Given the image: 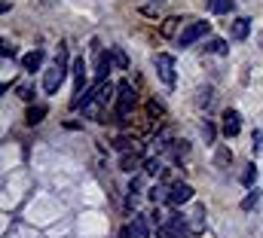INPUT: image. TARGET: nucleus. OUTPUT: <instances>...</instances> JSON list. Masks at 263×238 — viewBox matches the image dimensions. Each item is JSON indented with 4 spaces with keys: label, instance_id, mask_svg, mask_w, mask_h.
I'll use <instances>...</instances> for the list:
<instances>
[{
    "label": "nucleus",
    "instance_id": "nucleus-21",
    "mask_svg": "<svg viewBox=\"0 0 263 238\" xmlns=\"http://www.w3.org/2000/svg\"><path fill=\"white\" fill-rule=\"evenodd\" d=\"M110 58H114V64H117L120 70H129V58H126V52H123L120 46H110Z\"/></svg>",
    "mask_w": 263,
    "mask_h": 238
},
{
    "label": "nucleus",
    "instance_id": "nucleus-2",
    "mask_svg": "<svg viewBox=\"0 0 263 238\" xmlns=\"http://www.w3.org/2000/svg\"><path fill=\"white\" fill-rule=\"evenodd\" d=\"M65 76H67V49H65V43H62L59 46V55H55V64L49 70H43V92L46 95H55L59 86L65 83Z\"/></svg>",
    "mask_w": 263,
    "mask_h": 238
},
{
    "label": "nucleus",
    "instance_id": "nucleus-19",
    "mask_svg": "<svg viewBox=\"0 0 263 238\" xmlns=\"http://www.w3.org/2000/svg\"><path fill=\"white\" fill-rule=\"evenodd\" d=\"M150 202H153V205H162V202H168V186H162V183L150 186Z\"/></svg>",
    "mask_w": 263,
    "mask_h": 238
},
{
    "label": "nucleus",
    "instance_id": "nucleus-15",
    "mask_svg": "<svg viewBox=\"0 0 263 238\" xmlns=\"http://www.w3.org/2000/svg\"><path fill=\"white\" fill-rule=\"evenodd\" d=\"M73 80H77V89L73 92H83L86 89V61L73 58Z\"/></svg>",
    "mask_w": 263,
    "mask_h": 238
},
{
    "label": "nucleus",
    "instance_id": "nucleus-5",
    "mask_svg": "<svg viewBox=\"0 0 263 238\" xmlns=\"http://www.w3.org/2000/svg\"><path fill=\"white\" fill-rule=\"evenodd\" d=\"M208 28H211L208 22H190V25H187V28L181 31V37H178V46H181V49L193 46L196 40H202V37L208 34Z\"/></svg>",
    "mask_w": 263,
    "mask_h": 238
},
{
    "label": "nucleus",
    "instance_id": "nucleus-18",
    "mask_svg": "<svg viewBox=\"0 0 263 238\" xmlns=\"http://www.w3.org/2000/svg\"><path fill=\"white\" fill-rule=\"evenodd\" d=\"M233 0H208V12L211 15H223V12H233Z\"/></svg>",
    "mask_w": 263,
    "mask_h": 238
},
{
    "label": "nucleus",
    "instance_id": "nucleus-12",
    "mask_svg": "<svg viewBox=\"0 0 263 238\" xmlns=\"http://www.w3.org/2000/svg\"><path fill=\"white\" fill-rule=\"evenodd\" d=\"M110 64H114V58H110V49H107V52H101V55H98V70H95V83H104V80H107V73H110Z\"/></svg>",
    "mask_w": 263,
    "mask_h": 238
},
{
    "label": "nucleus",
    "instance_id": "nucleus-14",
    "mask_svg": "<svg viewBox=\"0 0 263 238\" xmlns=\"http://www.w3.org/2000/svg\"><path fill=\"white\" fill-rule=\"evenodd\" d=\"M214 165H217L220 171H227V168L233 165V150H230V147H217V153H214Z\"/></svg>",
    "mask_w": 263,
    "mask_h": 238
},
{
    "label": "nucleus",
    "instance_id": "nucleus-28",
    "mask_svg": "<svg viewBox=\"0 0 263 238\" xmlns=\"http://www.w3.org/2000/svg\"><path fill=\"white\" fill-rule=\"evenodd\" d=\"M144 168H147V174H159V162H156V159H150Z\"/></svg>",
    "mask_w": 263,
    "mask_h": 238
},
{
    "label": "nucleus",
    "instance_id": "nucleus-11",
    "mask_svg": "<svg viewBox=\"0 0 263 238\" xmlns=\"http://www.w3.org/2000/svg\"><path fill=\"white\" fill-rule=\"evenodd\" d=\"M187 226H190V232H193V235L205 229V208H202V205H196V208H193V214L187 217Z\"/></svg>",
    "mask_w": 263,
    "mask_h": 238
},
{
    "label": "nucleus",
    "instance_id": "nucleus-4",
    "mask_svg": "<svg viewBox=\"0 0 263 238\" xmlns=\"http://www.w3.org/2000/svg\"><path fill=\"white\" fill-rule=\"evenodd\" d=\"M153 67H156V73H159V80L172 89L175 86V55H168V52H156L153 55Z\"/></svg>",
    "mask_w": 263,
    "mask_h": 238
},
{
    "label": "nucleus",
    "instance_id": "nucleus-29",
    "mask_svg": "<svg viewBox=\"0 0 263 238\" xmlns=\"http://www.w3.org/2000/svg\"><path fill=\"white\" fill-rule=\"evenodd\" d=\"M260 46H263V34H260Z\"/></svg>",
    "mask_w": 263,
    "mask_h": 238
},
{
    "label": "nucleus",
    "instance_id": "nucleus-22",
    "mask_svg": "<svg viewBox=\"0 0 263 238\" xmlns=\"http://www.w3.org/2000/svg\"><path fill=\"white\" fill-rule=\"evenodd\" d=\"M257 202H260V189L254 186L245 199H242V211H251V208H257Z\"/></svg>",
    "mask_w": 263,
    "mask_h": 238
},
{
    "label": "nucleus",
    "instance_id": "nucleus-25",
    "mask_svg": "<svg viewBox=\"0 0 263 238\" xmlns=\"http://www.w3.org/2000/svg\"><path fill=\"white\" fill-rule=\"evenodd\" d=\"M251 153H254V156L263 153V131H254V134H251Z\"/></svg>",
    "mask_w": 263,
    "mask_h": 238
},
{
    "label": "nucleus",
    "instance_id": "nucleus-24",
    "mask_svg": "<svg viewBox=\"0 0 263 238\" xmlns=\"http://www.w3.org/2000/svg\"><path fill=\"white\" fill-rule=\"evenodd\" d=\"M214 134H217V131H214V122L205 119V122H202V137H205V144H214Z\"/></svg>",
    "mask_w": 263,
    "mask_h": 238
},
{
    "label": "nucleus",
    "instance_id": "nucleus-7",
    "mask_svg": "<svg viewBox=\"0 0 263 238\" xmlns=\"http://www.w3.org/2000/svg\"><path fill=\"white\" fill-rule=\"evenodd\" d=\"M123 238H150V223H147L141 214H135L132 223L123 229Z\"/></svg>",
    "mask_w": 263,
    "mask_h": 238
},
{
    "label": "nucleus",
    "instance_id": "nucleus-23",
    "mask_svg": "<svg viewBox=\"0 0 263 238\" xmlns=\"http://www.w3.org/2000/svg\"><path fill=\"white\" fill-rule=\"evenodd\" d=\"M242 183H245L248 189H251V186L257 183V165H254V162H251V165H248V168L242 171Z\"/></svg>",
    "mask_w": 263,
    "mask_h": 238
},
{
    "label": "nucleus",
    "instance_id": "nucleus-27",
    "mask_svg": "<svg viewBox=\"0 0 263 238\" xmlns=\"http://www.w3.org/2000/svg\"><path fill=\"white\" fill-rule=\"evenodd\" d=\"M0 52H3V58H15V46H12V43H3Z\"/></svg>",
    "mask_w": 263,
    "mask_h": 238
},
{
    "label": "nucleus",
    "instance_id": "nucleus-16",
    "mask_svg": "<svg viewBox=\"0 0 263 238\" xmlns=\"http://www.w3.org/2000/svg\"><path fill=\"white\" fill-rule=\"evenodd\" d=\"M205 52H211V55H230V46H227L220 37H211V40L205 43Z\"/></svg>",
    "mask_w": 263,
    "mask_h": 238
},
{
    "label": "nucleus",
    "instance_id": "nucleus-8",
    "mask_svg": "<svg viewBox=\"0 0 263 238\" xmlns=\"http://www.w3.org/2000/svg\"><path fill=\"white\" fill-rule=\"evenodd\" d=\"M242 131V113L239 110H227L223 113V134L227 137H236Z\"/></svg>",
    "mask_w": 263,
    "mask_h": 238
},
{
    "label": "nucleus",
    "instance_id": "nucleus-17",
    "mask_svg": "<svg viewBox=\"0 0 263 238\" xmlns=\"http://www.w3.org/2000/svg\"><path fill=\"white\" fill-rule=\"evenodd\" d=\"M43 116H46V104H31L28 107V125H40L43 122Z\"/></svg>",
    "mask_w": 263,
    "mask_h": 238
},
{
    "label": "nucleus",
    "instance_id": "nucleus-1",
    "mask_svg": "<svg viewBox=\"0 0 263 238\" xmlns=\"http://www.w3.org/2000/svg\"><path fill=\"white\" fill-rule=\"evenodd\" d=\"M114 92H117V86H110L107 80H104V83H95V92H92V98L83 104V116L104 122V119H101V110L107 107V101H110V95H114Z\"/></svg>",
    "mask_w": 263,
    "mask_h": 238
},
{
    "label": "nucleus",
    "instance_id": "nucleus-3",
    "mask_svg": "<svg viewBox=\"0 0 263 238\" xmlns=\"http://www.w3.org/2000/svg\"><path fill=\"white\" fill-rule=\"evenodd\" d=\"M135 101H138V92H135V86H132L129 80H123L120 86H117V122H123V119L132 113V107H135Z\"/></svg>",
    "mask_w": 263,
    "mask_h": 238
},
{
    "label": "nucleus",
    "instance_id": "nucleus-9",
    "mask_svg": "<svg viewBox=\"0 0 263 238\" xmlns=\"http://www.w3.org/2000/svg\"><path fill=\"white\" fill-rule=\"evenodd\" d=\"M251 34V18H236L233 25H230V37L233 40H245Z\"/></svg>",
    "mask_w": 263,
    "mask_h": 238
},
{
    "label": "nucleus",
    "instance_id": "nucleus-26",
    "mask_svg": "<svg viewBox=\"0 0 263 238\" xmlns=\"http://www.w3.org/2000/svg\"><path fill=\"white\" fill-rule=\"evenodd\" d=\"M18 98H22V101H31V98H34V89H31V86H22V89H18Z\"/></svg>",
    "mask_w": 263,
    "mask_h": 238
},
{
    "label": "nucleus",
    "instance_id": "nucleus-6",
    "mask_svg": "<svg viewBox=\"0 0 263 238\" xmlns=\"http://www.w3.org/2000/svg\"><path fill=\"white\" fill-rule=\"evenodd\" d=\"M190 199H193V186H190V183H181V180H178V183L168 186V205L181 208V205H187Z\"/></svg>",
    "mask_w": 263,
    "mask_h": 238
},
{
    "label": "nucleus",
    "instance_id": "nucleus-13",
    "mask_svg": "<svg viewBox=\"0 0 263 238\" xmlns=\"http://www.w3.org/2000/svg\"><path fill=\"white\" fill-rule=\"evenodd\" d=\"M184 22H187V18H181V15H172V18H165V22H162L159 34H162V37H175V34H178V28H181Z\"/></svg>",
    "mask_w": 263,
    "mask_h": 238
},
{
    "label": "nucleus",
    "instance_id": "nucleus-20",
    "mask_svg": "<svg viewBox=\"0 0 263 238\" xmlns=\"http://www.w3.org/2000/svg\"><path fill=\"white\" fill-rule=\"evenodd\" d=\"M120 165H123V171H138L141 168V153H126Z\"/></svg>",
    "mask_w": 263,
    "mask_h": 238
},
{
    "label": "nucleus",
    "instance_id": "nucleus-10",
    "mask_svg": "<svg viewBox=\"0 0 263 238\" xmlns=\"http://www.w3.org/2000/svg\"><path fill=\"white\" fill-rule=\"evenodd\" d=\"M43 58H46V52H43V49H34V52H28V55L22 58V67L34 73V70H40V67H43Z\"/></svg>",
    "mask_w": 263,
    "mask_h": 238
}]
</instances>
